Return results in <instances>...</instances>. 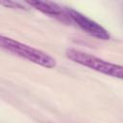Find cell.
Masks as SVG:
<instances>
[{"label":"cell","mask_w":123,"mask_h":123,"mask_svg":"<svg viewBox=\"0 0 123 123\" xmlns=\"http://www.w3.org/2000/svg\"><path fill=\"white\" fill-rule=\"evenodd\" d=\"M0 47L45 67L51 68L56 65V61L52 57L45 54L44 52H41L37 49L32 48L30 46H27L12 38L3 37L1 35H0Z\"/></svg>","instance_id":"6da1fadb"},{"label":"cell","mask_w":123,"mask_h":123,"mask_svg":"<svg viewBox=\"0 0 123 123\" xmlns=\"http://www.w3.org/2000/svg\"><path fill=\"white\" fill-rule=\"evenodd\" d=\"M66 56L70 60L78 63H81L83 65H86L87 67H90L94 70L100 71L107 75H111L112 77L122 78V67L120 65L108 62L94 56H91L86 53H83L81 51L74 50V49L66 50Z\"/></svg>","instance_id":"7a4b0ae2"},{"label":"cell","mask_w":123,"mask_h":123,"mask_svg":"<svg viewBox=\"0 0 123 123\" xmlns=\"http://www.w3.org/2000/svg\"><path fill=\"white\" fill-rule=\"evenodd\" d=\"M66 11H67L68 15L83 30H85L86 32H87L91 36H94V37L101 38V39H109L110 38V35L108 34V32L103 27H101L100 25L95 23L94 21L90 20L89 18L84 16L83 14H81L80 12H78L72 9H67Z\"/></svg>","instance_id":"3957f363"},{"label":"cell","mask_w":123,"mask_h":123,"mask_svg":"<svg viewBox=\"0 0 123 123\" xmlns=\"http://www.w3.org/2000/svg\"><path fill=\"white\" fill-rule=\"evenodd\" d=\"M29 5L35 7L36 9L41 11L44 13H47L49 15L53 16H59L62 13V11L60 7H58L56 4L51 2H40V1H29L27 2Z\"/></svg>","instance_id":"277c9868"},{"label":"cell","mask_w":123,"mask_h":123,"mask_svg":"<svg viewBox=\"0 0 123 123\" xmlns=\"http://www.w3.org/2000/svg\"><path fill=\"white\" fill-rule=\"evenodd\" d=\"M0 5H4V6H7V7H12V8L17 7L19 9H23V7L21 5H19L18 3H15V2H0Z\"/></svg>","instance_id":"5b68a950"}]
</instances>
